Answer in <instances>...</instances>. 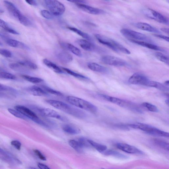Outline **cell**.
I'll list each match as a JSON object with an SVG mask.
<instances>
[{"label": "cell", "mask_w": 169, "mask_h": 169, "mask_svg": "<svg viewBox=\"0 0 169 169\" xmlns=\"http://www.w3.org/2000/svg\"><path fill=\"white\" fill-rule=\"evenodd\" d=\"M69 145L77 152L81 153L83 148L81 147L78 141L74 140H70L69 142Z\"/></svg>", "instance_id": "32"}, {"label": "cell", "mask_w": 169, "mask_h": 169, "mask_svg": "<svg viewBox=\"0 0 169 169\" xmlns=\"http://www.w3.org/2000/svg\"><path fill=\"white\" fill-rule=\"evenodd\" d=\"M142 106L148 110V111L152 112H156L158 111L157 107L154 105L148 102H144L141 104Z\"/></svg>", "instance_id": "36"}, {"label": "cell", "mask_w": 169, "mask_h": 169, "mask_svg": "<svg viewBox=\"0 0 169 169\" xmlns=\"http://www.w3.org/2000/svg\"><path fill=\"white\" fill-rule=\"evenodd\" d=\"M11 144L14 146L18 150H21V143L20 142L17 140H13L11 142Z\"/></svg>", "instance_id": "47"}, {"label": "cell", "mask_w": 169, "mask_h": 169, "mask_svg": "<svg viewBox=\"0 0 169 169\" xmlns=\"http://www.w3.org/2000/svg\"><path fill=\"white\" fill-rule=\"evenodd\" d=\"M0 153H1L2 154L4 155H7V154L4 152V151L3 150H2V149L1 148H0Z\"/></svg>", "instance_id": "55"}, {"label": "cell", "mask_w": 169, "mask_h": 169, "mask_svg": "<svg viewBox=\"0 0 169 169\" xmlns=\"http://www.w3.org/2000/svg\"><path fill=\"white\" fill-rule=\"evenodd\" d=\"M62 129L65 132L69 135H77L81 132L80 130L75 126L66 124L63 125Z\"/></svg>", "instance_id": "18"}, {"label": "cell", "mask_w": 169, "mask_h": 169, "mask_svg": "<svg viewBox=\"0 0 169 169\" xmlns=\"http://www.w3.org/2000/svg\"><path fill=\"white\" fill-rule=\"evenodd\" d=\"M26 1L30 5L36 6L37 5L36 1Z\"/></svg>", "instance_id": "52"}, {"label": "cell", "mask_w": 169, "mask_h": 169, "mask_svg": "<svg viewBox=\"0 0 169 169\" xmlns=\"http://www.w3.org/2000/svg\"><path fill=\"white\" fill-rule=\"evenodd\" d=\"M121 33L129 40L147 42L151 41V39L144 34L132 30L123 28L120 30Z\"/></svg>", "instance_id": "7"}, {"label": "cell", "mask_w": 169, "mask_h": 169, "mask_svg": "<svg viewBox=\"0 0 169 169\" xmlns=\"http://www.w3.org/2000/svg\"><path fill=\"white\" fill-rule=\"evenodd\" d=\"M8 110L11 114H12L15 116L16 117L21 118L24 120H26L28 119L25 116H24L20 112L17 111L15 109L14 110L12 109L9 108Z\"/></svg>", "instance_id": "39"}, {"label": "cell", "mask_w": 169, "mask_h": 169, "mask_svg": "<svg viewBox=\"0 0 169 169\" xmlns=\"http://www.w3.org/2000/svg\"><path fill=\"white\" fill-rule=\"evenodd\" d=\"M22 77L28 82L34 83H40L43 81L41 78L27 75H22Z\"/></svg>", "instance_id": "34"}, {"label": "cell", "mask_w": 169, "mask_h": 169, "mask_svg": "<svg viewBox=\"0 0 169 169\" xmlns=\"http://www.w3.org/2000/svg\"><path fill=\"white\" fill-rule=\"evenodd\" d=\"M10 69L16 71H23L21 65L18 63H10L9 65Z\"/></svg>", "instance_id": "42"}, {"label": "cell", "mask_w": 169, "mask_h": 169, "mask_svg": "<svg viewBox=\"0 0 169 169\" xmlns=\"http://www.w3.org/2000/svg\"><path fill=\"white\" fill-rule=\"evenodd\" d=\"M4 5L8 10L13 16L18 20L23 14L11 2L5 1H3Z\"/></svg>", "instance_id": "14"}, {"label": "cell", "mask_w": 169, "mask_h": 169, "mask_svg": "<svg viewBox=\"0 0 169 169\" xmlns=\"http://www.w3.org/2000/svg\"><path fill=\"white\" fill-rule=\"evenodd\" d=\"M161 30L163 32L165 33L168 34V35L169 34V29L168 28H161Z\"/></svg>", "instance_id": "53"}, {"label": "cell", "mask_w": 169, "mask_h": 169, "mask_svg": "<svg viewBox=\"0 0 169 169\" xmlns=\"http://www.w3.org/2000/svg\"><path fill=\"white\" fill-rule=\"evenodd\" d=\"M48 104L64 112L80 119L86 117V114L84 111L63 102L52 100H46Z\"/></svg>", "instance_id": "1"}, {"label": "cell", "mask_w": 169, "mask_h": 169, "mask_svg": "<svg viewBox=\"0 0 169 169\" xmlns=\"http://www.w3.org/2000/svg\"><path fill=\"white\" fill-rule=\"evenodd\" d=\"M34 152L40 160L43 161H46V158L42 154L39 150H34Z\"/></svg>", "instance_id": "46"}, {"label": "cell", "mask_w": 169, "mask_h": 169, "mask_svg": "<svg viewBox=\"0 0 169 169\" xmlns=\"http://www.w3.org/2000/svg\"><path fill=\"white\" fill-rule=\"evenodd\" d=\"M37 165L40 169H51L47 166L43 164L39 163L37 164Z\"/></svg>", "instance_id": "50"}, {"label": "cell", "mask_w": 169, "mask_h": 169, "mask_svg": "<svg viewBox=\"0 0 169 169\" xmlns=\"http://www.w3.org/2000/svg\"><path fill=\"white\" fill-rule=\"evenodd\" d=\"M154 141L157 145L159 146L160 147L163 148L167 150H169V144L168 142L164 141L163 140L155 139Z\"/></svg>", "instance_id": "35"}, {"label": "cell", "mask_w": 169, "mask_h": 169, "mask_svg": "<svg viewBox=\"0 0 169 169\" xmlns=\"http://www.w3.org/2000/svg\"><path fill=\"white\" fill-rule=\"evenodd\" d=\"M67 100L70 104L78 108L93 113L97 112V107L95 105L82 99L75 96H69L67 97Z\"/></svg>", "instance_id": "4"}, {"label": "cell", "mask_w": 169, "mask_h": 169, "mask_svg": "<svg viewBox=\"0 0 169 169\" xmlns=\"http://www.w3.org/2000/svg\"><path fill=\"white\" fill-rule=\"evenodd\" d=\"M150 80L144 75L139 73L134 74L129 80L130 84L136 85H141L148 86Z\"/></svg>", "instance_id": "10"}, {"label": "cell", "mask_w": 169, "mask_h": 169, "mask_svg": "<svg viewBox=\"0 0 169 169\" xmlns=\"http://www.w3.org/2000/svg\"><path fill=\"white\" fill-rule=\"evenodd\" d=\"M30 169H37L35 168H33V167H30Z\"/></svg>", "instance_id": "58"}, {"label": "cell", "mask_w": 169, "mask_h": 169, "mask_svg": "<svg viewBox=\"0 0 169 169\" xmlns=\"http://www.w3.org/2000/svg\"><path fill=\"white\" fill-rule=\"evenodd\" d=\"M165 102L166 103V104H167L168 105H169V100L168 99L166 100Z\"/></svg>", "instance_id": "57"}, {"label": "cell", "mask_w": 169, "mask_h": 169, "mask_svg": "<svg viewBox=\"0 0 169 169\" xmlns=\"http://www.w3.org/2000/svg\"><path fill=\"white\" fill-rule=\"evenodd\" d=\"M129 41L133 43L142 46L149 48V49L153 50H156V51H163V49L158 46L153 44L147 42L136 41L132 40H129Z\"/></svg>", "instance_id": "16"}, {"label": "cell", "mask_w": 169, "mask_h": 169, "mask_svg": "<svg viewBox=\"0 0 169 169\" xmlns=\"http://www.w3.org/2000/svg\"><path fill=\"white\" fill-rule=\"evenodd\" d=\"M5 42L8 45L11 47L20 48L27 50H30L29 48L25 44L15 39L11 38L10 37L6 40Z\"/></svg>", "instance_id": "19"}, {"label": "cell", "mask_w": 169, "mask_h": 169, "mask_svg": "<svg viewBox=\"0 0 169 169\" xmlns=\"http://www.w3.org/2000/svg\"><path fill=\"white\" fill-rule=\"evenodd\" d=\"M0 78L8 79H14L16 76L14 75L5 72L0 71Z\"/></svg>", "instance_id": "40"}, {"label": "cell", "mask_w": 169, "mask_h": 169, "mask_svg": "<svg viewBox=\"0 0 169 169\" xmlns=\"http://www.w3.org/2000/svg\"><path fill=\"white\" fill-rule=\"evenodd\" d=\"M76 42L82 49L86 50V51H93L95 48V45L86 40L79 39Z\"/></svg>", "instance_id": "20"}, {"label": "cell", "mask_w": 169, "mask_h": 169, "mask_svg": "<svg viewBox=\"0 0 169 169\" xmlns=\"http://www.w3.org/2000/svg\"><path fill=\"white\" fill-rule=\"evenodd\" d=\"M1 68H0V70H1Z\"/></svg>", "instance_id": "61"}, {"label": "cell", "mask_w": 169, "mask_h": 169, "mask_svg": "<svg viewBox=\"0 0 169 169\" xmlns=\"http://www.w3.org/2000/svg\"><path fill=\"white\" fill-rule=\"evenodd\" d=\"M39 111L42 114L46 117L56 119L63 121H66V119L53 110L48 108H42L39 109Z\"/></svg>", "instance_id": "12"}, {"label": "cell", "mask_w": 169, "mask_h": 169, "mask_svg": "<svg viewBox=\"0 0 169 169\" xmlns=\"http://www.w3.org/2000/svg\"><path fill=\"white\" fill-rule=\"evenodd\" d=\"M101 60L105 64L113 66L123 67L126 65V61L115 56L107 55L103 56Z\"/></svg>", "instance_id": "9"}, {"label": "cell", "mask_w": 169, "mask_h": 169, "mask_svg": "<svg viewBox=\"0 0 169 169\" xmlns=\"http://www.w3.org/2000/svg\"><path fill=\"white\" fill-rule=\"evenodd\" d=\"M135 27L140 30L145 31L158 33L159 31L156 28L148 24L142 22H138L135 24Z\"/></svg>", "instance_id": "17"}, {"label": "cell", "mask_w": 169, "mask_h": 169, "mask_svg": "<svg viewBox=\"0 0 169 169\" xmlns=\"http://www.w3.org/2000/svg\"><path fill=\"white\" fill-rule=\"evenodd\" d=\"M18 20L20 23L26 27H30L32 26V23L29 19L26 16L22 15L20 17Z\"/></svg>", "instance_id": "37"}, {"label": "cell", "mask_w": 169, "mask_h": 169, "mask_svg": "<svg viewBox=\"0 0 169 169\" xmlns=\"http://www.w3.org/2000/svg\"><path fill=\"white\" fill-rule=\"evenodd\" d=\"M3 45V44H2V43L1 42H0V45Z\"/></svg>", "instance_id": "59"}, {"label": "cell", "mask_w": 169, "mask_h": 169, "mask_svg": "<svg viewBox=\"0 0 169 169\" xmlns=\"http://www.w3.org/2000/svg\"><path fill=\"white\" fill-rule=\"evenodd\" d=\"M44 2L46 6L53 15L60 16L64 13L65 7L61 2L55 0H46Z\"/></svg>", "instance_id": "6"}, {"label": "cell", "mask_w": 169, "mask_h": 169, "mask_svg": "<svg viewBox=\"0 0 169 169\" xmlns=\"http://www.w3.org/2000/svg\"><path fill=\"white\" fill-rule=\"evenodd\" d=\"M68 29L76 33V34L79 35L80 36H82L83 38L87 39V40L90 41H93V39L88 34L82 31L79 30L75 28L69 27L68 28Z\"/></svg>", "instance_id": "25"}, {"label": "cell", "mask_w": 169, "mask_h": 169, "mask_svg": "<svg viewBox=\"0 0 169 169\" xmlns=\"http://www.w3.org/2000/svg\"><path fill=\"white\" fill-rule=\"evenodd\" d=\"M27 91L32 95L36 96H46L48 94L40 87L33 86L28 88Z\"/></svg>", "instance_id": "15"}, {"label": "cell", "mask_w": 169, "mask_h": 169, "mask_svg": "<svg viewBox=\"0 0 169 169\" xmlns=\"http://www.w3.org/2000/svg\"><path fill=\"white\" fill-rule=\"evenodd\" d=\"M18 63L23 66L27 67L32 69H36L38 68L36 64L29 61H19Z\"/></svg>", "instance_id": "30"}, {"label": "cell", "mask_w": 169, "mask_h": 169, "mask_svg": "<svg viewBox=\"0 0 169 169\" xmlns=\"http://www.w3.org/2000/svg\"><path fill=\"white\" fill-rule=\"evenodd\" d=\"M0 36L5 41L10 37L6 33L1 31H0Z\"/></svg>", "instance_id": "48"}, {"label": "cell", "mask_w": 169, "mask_h": 169, "mask_svg": "<svg viewBox=\"0 0 169 169\" xmlns=\"http://www.w3.org/2000/svg\"><path fill=\"white\" fill-rule=\"evenodd\" d=\"M116 146L118 149L125 152L132 154L143 155L144 153L135 147L125 143H118Z\"/></svg>", "instance_id": "11"}, {"label": "cell", "mask_w": 169, "mask_h": 169, "mask_svg": "<svg viewBox=\"0 0 169 169\" xmlns=\"http://www.w3.org/2000/svg\"><path fill=\"white\" fill-rule=\"evenodd\" d=\"M57 57L59 60L63 63H69L73 60V57L71 55L65 52L59 53Z\"/></svg>", "instance_id": "21"}, {"label": "cell", "mask_w": 169, "mask_h": 169, "mask_svg": "<svg viewBox=\"0 0 169 169\" xmlns=\"http://www.w3.org/2000/svg\"><path fill=\"white\" fill-rule=\"evenodd\" d=\"M102 169H104V168H102Z\"/></svg>", "instance_id": "60"}, {"label": "cell", "mask_w": 169, "mask_h": 169, "mask_svg": "<svg viewBox=\"0 0 169 169\" xmlns=\"http://www.w3.org/2000/svg\"><path fill=\"white\" fill-rule=\"evenodd\" d=\"M154 55L159 60L169 65V58L168 56L160 52L155 53Z\"/></svg>", "instance_id": "31"}, {"label": "cell", "mask_w": 169, "mask_h": 169, "mask_svg": "<svg viewBox=\"0 0 169 169\" xmlns=\"http://www.w3.org/2000/svg\"><path fill=\"white\" fill-rule=\"evenodd\" d=\"M14 108L16 110L22 114L28 119L32 120L36 123L45 127L46 128L49 127L47 124H45L39 118L36 113L27 107L22 106V105H17L15 106Z\"/></svg>", "instance_id": "5"}, {"label": "cell", "mask_w": 169, "mask_h": 169, "mask_svg": "<svg viewBox=\"0 0 169 169\" xmlns=\"http://www.w3.org/2000/svg\"><path fill=\"white\" fill-rule=\"evenodd\" d=\"M88 67L92 71L100 72V73H106L107 69L106 67L102 66L97 63H90L88 64Z\"/></svg>", "instance_id": "22"}, {"label": "cell", "mask_w": 169, "mask_h": 169, "mask_svg": "<svg viewBox=\"0 0 169 169\" xmlns=\"http://www.w3.org/2000/svg\"><path fill=\"white\" fill-rule=\"evenodd\" d=\"M78 141L82 148L84 147H88L90 145L88 141V140L84 138H81L78 139Z\"/></svg>", "instance_id": "44"}, {"label": "cell", "mask_w": 169, "mask_h": 169, "mask_svg": "<svg viewBox=\"0 0 169 169\" xmlns=\"http://www.w3.org/2000/svg\"><path fill=\"white\" fill-rule=\"evenodd\" d=\"M143 13L144 15L149 18L153 20L160 23L168 25V19L157 11L148 8L143 10Z\"/></svg>", "instance_id": "8"}, {"label": "cell", "mask_w": 169, "mask_h": 169, "mask_svg": "<svg viewBox=\"0 0 169 169\" xmlns=\"http://www.w3.org/2000/svg\"><path fill=\"white\" fill-rule=\"evenodd\" d=\"M148 86L154 87L162 91H169L168 88L166 87V85L155 81H150Z\"/></svg>", "instance_id": "26"}, {"label": "cell", "mask_w": 169, "mask_h": 169, "mask_svg": "<svg viewBox=\"0 0 169 169\" xmlns=\"http://www.w3.org/2000/svg\"><path fill=\"white\" fill-rule=\"evenodd\" d=\"M0 54L6 58H10L12 53L9 50L4 49H0Z\"/></svg>", "instance_id": "45"}, {"label": "cell", "mask_w": 169, "mask_h": 169, "mask_svg": "<svg viewBox=\"0 0 169 169\" xmlns=\"http://www.w3.org/2000/svg\"><path fill=\"white\" fill-rule=\"evenodd\" d=\"M7 95L3 92L0 91V97H5L7 96Z\"/></svg>", "instance_id": "54"}, {"label": "cell", "mask_w": 169, "mask_h": 169, "mask_svg": "<svg viewBox=\"0 0 169 169\" xmlns=\"http://www.w3.org/2000/svg\"><path fill=\"white\" fill-rule=\"evenodd\" d=\"M154 36L157 37H158L161 39H163V40H165V41H167L168 42H169V37L168 36H164V35H162L161 34H154Z\"/></svg>", "instance_id": "49"}, {"label": "cell", "mask_w": 169, "mask_h": 169, "mask_svg": "<svg viewBox=\"0 0 169 169\" xmlns=\"http://www.w3.org/2000/svg\"><path fill=\"white\" fill-rule=\"evenodd\" d=\"M61 45L63 47H65V48L69 50L76 56L81 57L82 56V53L80 50L77 47L71 44L67 43H62Z\"/></svg>", "instance_id": "23"}, {"label": "cell", "mask_w": 169, "mask_h": 169, "mask_svg": "<svg viewBox=\"0 0 169 169\" xmlns=\"http://www.w3.org/2000/svg\"><path fill=\"white\" fill-rule=\"evenodd\" d=\"M95 37L99 42L114 51L122 52L127 55H130L131 53V52L123 46L109 37L98 34L95 35Z\"/></svg>", "instance_id": "2"}, {"label": "cell", "mask_w": 169, "mask_h": 169, "mask_svg": "<svg viewBox=\"0 0 169 169\" xmlns=\"http://www.w3.org/2000/svg\"><path fill=\"white\" fill-rule=\"evenodd\" d=\"M104 154L106 155L112 156L119 158L125 159L127 158L126 156L115 151L109 150L105 152Z\"/></svg>", "instance_id": "33"}, {"label": "cell", "mask_w": 169, "mask_h": 169, "mask_svg": "<svg viewBox=\"0 0 169 169\" xmlns=\"http://www.w3.org/2000/svg\"><path fill=\"white\" fill-rule=\"evenodd\" d=\"M77 6L81 10L88 13L95 15H100L105 13L104 10L98 8L92 7L84 4H76Z\"/></svg>", "instance_id": "13"}, {"label": "cell", "mask_w": 169, "mask_h": 169, "mask_svg": "<svg viewBox=\"0 0 169 169\" xmlns=\"http://www.w3.org/2000/svg\"><path fill=\"white\" fill-rule=\"evenodd\" d=\"M69 2H72V3H76V4H84L86 3V1H79V0H71V1H69Z\"/></svg>", "instance_id": "51"}, {"label": "cell", "mask_w": 169, "mask_h": 169, "mask_svg": "<svg viewBox=\"0 0 169 169\" xmlns=\"http://www.w3.org/2000/svg\"><path fill=\"white\" fill-rule=\"evenodd\" d=\"M100 96L101 97L107 101L113 103L120 107L136 112L142 113L143 112L141 108L133 102L108 96L104 95H100Z\"/></svg>", "instance_id": "3"}, {"label": "cell", "mask_w": 169, "mask_h": 169, "mask_svg": "<svg viewBox=\"0 0 169 169\" xmlns=\"http://www.w3.org/2000/svg\"><path fill=\"white\" fill-rule=\"evenodd\" d=\"M42 88L48 94H51L58 96H63V94L60 92L56 91L50 87L45 86H42Z\"/></svg>", "instance_id": "38"}, {"label": "cell", "mask_w": 169, "mask_h": 169, "mask_svg": "<svg viewBox=\"0 0 169 169\" xmlns=\"http://www.w3.org/2000/svg\"><path fill=\"white\" fill-rule=\"evenodd\" d=\"M164 84L166 86H168L169 85V81L168 80L166 81V82H164Z\"/></svg>", "instance_id": "56"}, {"label": "cell", "mask_w": 169, "mask_h": 169, "mask_svg": "<svg viewBox=\"0 0 169 169\" xmlns=\"http://www.w3.org/2000/svg\"><path fill=\"white\" fill-rule=\"evenodd\" d=\"M40 13L42 16L46 19L49 20L53 18V15L49 11L43 10L41 11Z\"/></svg>", "instance_id": "43"}, {"label": "cell", "mask_w": 169, "mask_h": 169, "mask_svg": "<svg viewBox=\"0 0 169 169\" xmlns=\"http://www.w3.org/2000/svg\"><path fill=\"white\" fill-rule=\"evenodd\" d=\"M43 62L48 67L51 69L55 72L59 74H62L63 72L58 65L46 59H43Z\"/></svg>", "instance_id": "24"}, {"label": "cell", "mask_w": 169, "mask_h": 169, "mask_svg": "<svg viewBox=\"0 0 169 169\" xmlns=\"http://www.w3.org/2000/svg\"><path fill=\"white\" fill-rule=\"evenodd\" d=\"M0 27L3 28L6 31L13 34L18 35L19 33L10 27L8 24L3 20L0 19Z\"/></svg>", "instance_id": "27"}, {"label": "cell", "mask_w": 169, "mask_h": 169, "mask_svg": "<svg viewBox=\"0 0 169 169\" xmlns=\"http://www.w3.org/2000/svg\"><path fill=\"white\" fill-rule=\"evenodd\" d=\"M63 69L66 72H67V73L74 77H75L82 80H87L89 79L88 78L86 77L83 75H82L77 73L76 72L72 71L71 70L67 69V68L63 67Z\"/></svg>", "instance_id": "29"}, {"label": "cell", "mask_w": 169, "mask_h": 169, "mask_svg": "<svg viewBox=\"0 0 169 169\" xmlns=\"http://www.w3.org/2000/svg\"><path fill=\"white\" fill-rule=\"evenodd\" d=\"M88 141L91 145L96 149L99 152L102 153L106 150L107 147L106 146L98 143L91 140L88 139Z\"/></svg>", "instance_id": "28"}, {"label": "cell", "mask_w": 169, "mask_h": 169, "mask_svg": "<svg viewBox=\"0 0 169 169\" xmlns=\"http://www.w3.org/2000/svg\"><path fill=\"white\" fill-rule=\"evenodd\" d=\"M0 91L1 92H7L10 93H15L16 92V90L12 88L2 84L0 83Z\"/></svg>", "instance_id": "41"}]
</instances>
